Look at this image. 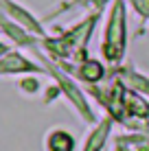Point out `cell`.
<instances>
[{
	"mask_svg": "<svg viewBox=\"0 0 149 151\" xmlns=\"http://www.w3.org/2000/svg\"><path fill=\"white\" fill-rule=\"evenodd\" d=\"M125 46H127V27H125V4L123 0H116L112 4V11L107 15V24H105V35H103V44H101V53L103 59L110 64H119L125 55Z\"/></svg>",
	"mask_w": 149,
	"mask_h": 151,
	"instance_id": "cell-1",
	"label": "cell"
},
{
	"mask_svg": "<svg viewBox=\"0 0 149 151\" xmlns=\"http://www.w3.org/2000/svg\"><path fill=\"white\" fill-rule=\"evenodd\" d=\"M112 127H114V118L107 114L105 118H101V121L90 129V134L83 140L81 151H103L107 138H110V134H112Z\"/></svg>",
	"mask_w": 149,
	"mask_h": 151,
	"instance_id": "cell-2",
	"label": "cell"
},
{
	"mask_svg": "<svg viewBox=\"0 0 149 151\" xmlns=\"http://www.w3.org/2000/svg\"><path fill=\"white\" fill-rule=\"evenodd\" d=\"M22 72H44L20 53H7L0 57V75H22Z\"/></svg>",
	"mask_w": 149,
	"mask_h": 151,
	"instance_id": "cell-3",
	"label": "cell"
},
{
	"mask_svg": "<svg viewBox=\"0 0 149 151\" xmlns=\"http://www.w3.org/2000/svg\"><path fill=\"white\" fill-rule=\"evenodd\" d=\"M75 136L61 127L50 129L44 136V151H75Z\"/></svg>",
	"mask_w": 149,
	"mask_h": 151,
	"instance_id": "cell-4",
	"label": "cell"
},
{
	"mask_svg": "<svg viewBox=\"0 0 149 151\" xmlns=\"http://www.w3.org/2000/svg\"><path fill=\"white\" fill-rule=\"evenodd\" d=\"M75 75L79 77L81 81H86V83L92 86V83H99L105 77V68H103V64H101L99 59H83L77 66Z\"/></svg>",
	"mask_w": 149,
	"mask_h": 151,
	"instance_id": "cell-5",
	"label": "cell"
}]
</instances>
